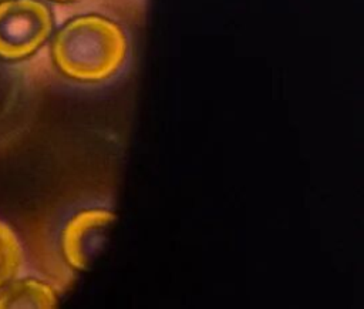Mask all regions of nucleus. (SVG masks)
I'll return each mask as SVG.
<instances>
[{"instance_id": "nucleus-1", "label": "nucleus", "mask_w": 364, "mask_h": 309, "mask_svg": "<svg viewBox=\"0 0 364 309\" xmlns=\"http://www.w3.org/2000/svg\"><path fill=\"white\" fill-rule=\"evenodd\" d=\"M51 53L58 70L77 81L97 83L114 75L127 56V38L112 20L85 14L54 36Z\"/></svg>"}, {"instance_id": "nucleus-2", "label": "nucleus", "mask_w": 364, "mask_h": 309, "mask_svg": "<svg viewBox=\"0 0 364 309\" xmlns=\"http://www.w3.org/2000/svg\"><path fill=\"white\" fill-rule=\"evenodd\" d=\"M53 31L50 9L40 0L0 1V57L23 60L34 54Z\"/></svg>"}, {"instance_id": "nucleus-3", "label": "nucleus", "mask_w": 364, "mask_h": 309, "mask_svg": "<svg viewBox=\"0 0 364 309\" xmlns=\"http://www.w3.org/2000/svg\"><path fill=\"white\" fill-rule=\"evenodd\" d=\"M114 214L104 208L84 209L73 215L61 231V252L70 266L87 269L107 238Z\"/></svg>"}, {"instance_id": "nucleus-4", "label": "nucleus", "mask_w": 364, "mask_h": 309, "mask_svg": "<svg viewBox=\"0 0 364 309\" xmlns=\"http://www.w3.org/2000/svg\"><path fill=\"white\" fill-rule=\"evenodd\" d=\"M0 289V308H53L57 305L54 289L38 279L10 281Z\"/></svg>"}, {"instance_id": "nucleus-5", "label": "nucleus", "mask_w": 364, "mask_h": 309, "mask_svg": "<svg viewBox=\"0 0 364 309\" xmlns=\"http://www.w3.org/2000/svg\"><path fill=\"white\" fill-rule=\"evenodd\" d=\"M21 266V248L13 231L0 222V288L16 278Z\"/></svg>"}, {"instance_id": "nucleus-6", "label": "nucleus", "mask_w": 364, "mask_h": 309, "mask_svg": "<svg viewBox=\"0 0 364 309\" xmlns=\"http://www.w3.org/2000/svg\"><path fill=\"white\" fill-rule=\"evenodd\" d=\"M53 1H58V3H67V1H74V0H53Z\"/></svg>"}, {"instance_id": "nucleus-7", "label": "nucleus", "mask_w": 364, "mask_h": 309, "mask_svg": "<svg viewBox=\"0 0 364 309\" xmlns=\"http://www.w3.org/2000/svg\"><path fill=\"white\" fill-rule=\"evenodd\" d=\"M0 1H1V0H0Z\"/></svg>"}]
</instances>
